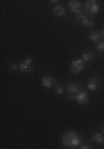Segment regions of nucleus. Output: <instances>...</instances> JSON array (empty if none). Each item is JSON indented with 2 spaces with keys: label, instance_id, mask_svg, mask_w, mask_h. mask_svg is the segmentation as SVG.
<instances>
[{
  "label": "nucleus",
  "instance_id": "obj_1",
  "mask_svg": "<svg viewBox=\"0 0 104 149\" xmlns=\"http://www.w3.org/2000/svg\"><path fill=\"white\" fill-rule=\"evenodd\" d=\"M61 143H63L64 148H79V146H81V139H79L78 133L68 131V133L61 138Z\"/></svg>",
  "mask_w": 104,
  "mask_h": 149
},
{
  "label": "nucleus",
  "instance_id": "obj_2",
  "mask_svg": "<svg viewBox=\"0 0 104 149\" xmlns=\"http://www.w3.org/2000/svg\"><path fill=\"white\" fill-rule=\"evenodd\" d=\"M83 7H84V10L88 12V13H91V15H96L101 10V5L98 3V0H88Z\"/></svg>",
  "mask_w": 104,
  "mask_h": 149
},
{
  "label": "nucleus",
  "instance_id": "obj_3",
  "mask_svg": "<svg viewBox=\"0 0 104 149\" xmlns=\"http://www.w3.org/2000/svg\"><path fill=\"white\" fill-rule=\"evenodd\" d=\"M84 63H86V61H84L83 58H74L73 61H71V73L73 74H78V73H81V71H83L84 70Z\"/></svg>",
  "mask_w": 104,
  "mask_h": 149
},
{
  "label": "nucleus",
  "instance_id": "obj_4",
  "mask_svg": "<svg viewBox=\"0 0 104 149\" xmlns=\"http://www.w3.org/2000/svg\"><path fill=\"white\" fill-rule=\"evenodd\" d=\"M74 100H76V103H78V104H81V106H83V104L89 103V95L86 93V91L79 90L78 93H76V96H74Z\"/></svg>",
  "mask_w": 104,
  "mask_h": 149
},
{
  "label": "nucleus",
  "instance_id": "obj_5",
  "mask_svg": "<svg viewBox=\"0 0 104 149\" xmlns=\"http://www.w3.org/2000/svg\"><path fill=\"white\" fill-rule=\"evenodd\" d=\"M76 18H78L83 25H86V27H93V25H94V22L91 20V18H88L84 12H78V13H76Z\"/></svg>",
  "mask_w": 104,
  "mask_h": 149
},
{
  "label": "nucleus",
  "instance_id": "obj_6",
  "mask_svg": "<svg viewBox=\"0 0 104 149\" xmlns=\"http://www.w3.org/2000/svg\"><path fill=\"white\" fill-rule=\"evenodd\" d=\"M69 8H71V12H74V13H78V12L83 10V3L79 2V0H69Z\"/></svg>",
  "mask_w": 104,
  "mask_h": 149
},
{
  "label": "nucleus",
  "instance_id": "obj_7",
  "mask_svg": "<svg viewBox=\"0 0 104 149\" xmlns=\"http://www.w3.org/2000/svg\"><path fill=\"white\" fill-rule=\"evenodd\" d=\"M66 91L69 93V98H74V96H76V93L79 91V85H78V83H69V85H68V88H66Z\"/></svg>",
  "mask_w": 104,
  "mask_h": 149
},
{
  "label": "nucleus",
  "instance_id": "obj_8",
  "mask_svg": "<svg viewBox=\"0 0 104 149\" xmlns=\"http://www.w3.org/2000/svg\"><path fill=\"white\" fill-rule=\"evenodd\" d=\"M55 85V78L53 76H43L42 78V86L43 88H51Z\"/></svg>",
  "mask_w": 104,
  "mask_h": 149
},
{
  "label": "nucleus",
  "instance_id": "obj_9",
  "mask_svg": "<svg viewBox=\"0 0 104 149\" xmlns=\"http://www.w3.org/2000/svg\"><path fill=\"white\" fill-rule=\"evenodd\" d=\"M31 63H33V60H31V58L23 60V61L20 63V70H21V71H30V70H31Z\"/></svg>",
  "mask_w": 104,
  "mask_h": 149
},
{
  "label": "nucleus",
  "instance_id": "obj_10",
  "mask_svg": "<svg viewBox=\"0 0 104 149\" xmlns=\"http://www.w3.org/2000/svg\"><path fill=\"white\" fill-rule=\"evenodd\" d=\"M98 86H99L98 78H91V80L88 81V88H89L91 91H96V90H98Z\"/></svg>",
  "mask_w": 104,
  "mask_h": 149
},
{
  "label": "nucleus",
  "instance_id": "obj_11",
  "mask_svg": "<svg viewBox=\"0 0 104 149\" xmlns=\"http://www.w3.org/2000/svg\"><path fill=\"white\" fill-rule=\"evenodd\" d=\"M53 13H55L56 17H64V7H63V5H55Z\"/></svg>",
  "mask_w": 104,
  "mask_h": 149
},
{
  "label": "nucleus",
  "instance_id": "obj_12",
  "mask_svg": "<svg viewBox=\"0 0 104 149\" xmlns=\"http://www.w3.org/2000/svg\"><path fill=\"white\" fill-rule=\"evenodd\" d=\"M101 37H103V33H99V32H91L89 33V40H91V42L98 43L99 40H101Z\"/></svg>",
  "mask_w": 104,
  "mask_h": 149
},
{
  "label": "nucleus",
  "instance_id": "obj_13",
  "mask_svg": "<svg viewBox=\"0 0 104 149\" xmlns=\"http://www.w3.org/2000/svg\"><path fill=\"white\" fill-rule=\"evenodd\" d=\"M93 141H94V143L103 144V143H104V133H96V134H93Z\"/></svg>",
  "mask_w": 104,
  "mask_h": 149
},
{
  "label": "nucleus",
  "instance_id": "obj_14",
  "mask_svg": "<svg viewBox=\"0 0 104 149\" xmlns=\"http://www.w3.org/2000/svg\"><path fill=\"white\" fill-rule=\"evenodd\" d=\"M81 58H83L84 61H91V60H93V53H91V52H84Z\"/></svg>",
  "mask_w": 104,
  "mask_h": 149
},
{
  "label": "nucleus",
  "instance_id": "obj_15",
  "mask_svg": "<svg viewBox=\"0 0 104 149\" xmlns=\"http://www.w3.org/2000/svg\"><path fill=\"white\" fill-rule=\"evenodd\" d=\"M96 50L99 53H104V42H98L96 43Z\"/></svg>",
  "mask_w": 104,
  "mask_h": 149
},
{
  "label": "nucleus",
  "instance_id": "obj_16",
  "mask_svg": "<svg viewBox=\"0 0 104 149\" xmlns=\"http://www.w3.org/2000/svg\"><path fill=\"white\" fill-rule=\"evenodd\" d=\"M8 68H10V71H17V70L20 68V65H10Z\"/></svg>",
  "mask_w": 104,
  "mask_h": 149
},
{
  "label": "nucleus",
  "instance_id": "obj_17",
  "mask_svg": "<svg viewBox=\"0 0 104 149\" xmlns=\"http://www.w3.org/2000/svg\"><path fill=\"white\" fill-rule=\"evenodd\" d=\"M56 95H63V88L61 86H56Z\"/></svg>",
  "mask_w": 104,
  "mask_h": 149
},
{
  "label": "nucleus",
  "instance_id": "obj_18",
  "mask_svg": "<svg viewBox=\"0 0 104 149\" xmlns=\"http://www.w3.org/2000/svg\"><path fill=\"white\" fill-rule=\"evenodd\" d=\"M79 148H81V149H89V148H91V146H88V144H81Z\"/></svg>",
  "mask_w": 104,
  "mask_h": 149
},
{
  "label": "nucleus",
  "instance_id": "obj_19",
  "mask_svg": "<svg viewBox=\"0 0 104 149\" xmlns=\"http://www.w3.org/2000/svg\"><path fill=\"white\" fill-rule=\"evenodd\" d=\"M50 2H51V3H56V2H58V0H50Z\"/></svg>",
  "mask_w": 104,
  "mask_h": 149
},
{
  "label": "nucleus",
  "instance_id": "obj_20",
  "mask_svg": "<svg viewBox=\"0 0 104 149\" xmlns=\"http://www.w3.org/2000/svg\"><path fill=\"white\" fill-rule=\"evenodd\" d=\"M103 38H104V30H103Z\"/></svg>",
  "mask_w": 104,
  "mask_h": 149
},
{
  "label": "nucleus",
  "instance_id": "obj_21",
  "mask_svg": "<svg viewBox=\"0 0 104 149\" xmlns=\"http://www.w3.org/2000/svg\"><path fill=\"white\" fill-rule=\"evenodd\" d=\"M103 133H104V128H103Z\"/></svg>",
  "mask_w": 104,
  "mask_h": 149
},
{
  "label": "nucleus",
  "instance_id": "obj_22",
  "mask_svg": "<svg viewBox=\"0 0 104 149\" xmlns=\"http://www.w3.org/2000/svg\"><path fill=\"white\" fill-rule=\"evenodd\" d=\"M103 148H104V146H103Z\"/></svg>",
  "mask_w": 104,
  "mask_h": 149
}]
</instances>
